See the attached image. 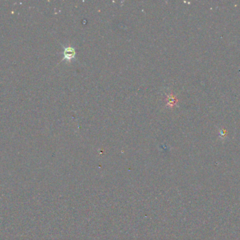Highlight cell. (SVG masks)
<instances>
[{
  "mask_svg": "<svg viewBox=\"0 0 240 240\" xmlns=\"http://www.w3.org/2000/svg\"><path fill=\"white\" fill-rule=\"evenodd\" d=\"M63 56H64L63 59L70 60V59L75 57V49L71 47H66L65 49V50H64Z\"/></svg>",
  "mask_w": 240,
  "mask_h": 240,
  "instance_id": "obj_1",
  "label": "cell"
}]
</instances>
